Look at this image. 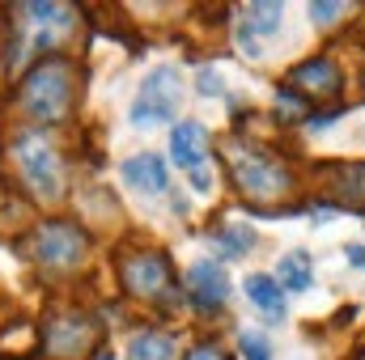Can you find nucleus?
<instances>
[{"label": "nucleus", "instance_id": "20", "mask_svg": "<svg viewBox=\"0 0 365 360\" xmlns=\"http://www.w3.org/2000/svg\"><path fill=\"white\" fill-rule=\"evenodd\" d=\"M187 360H225V356H221V348H217V344H200V348H191V352H187Z\"/></svg>", "mask_w": 365, "mask_h": 360}, {"label": "nucleus", "instance_id": "15", "mask_svg": "<svg viewBox=\"0 0 365 360\" xmlns=\"http://www.w3.org/2000/svg\"><path fill=\"white\" fill-rule=\"evenodd\" d=\"M280 4H268V0H255V4H247V26H251V34H264V38H272L276 30H280Z\"/></svg>", "mask_w": 365, "mask_h": 360}, {"label": "nucleus", "instance_id": "3", "mask_svg": "<svg viewBox=\"0 0 365 360\" xmlns=\"http://www.w3.org/2000/svg\"><path fill=\"white\" fill-rule=\"evenodd\" d=\"M13 162H17V170H21V179L26 186L38 195V199H60L64 195V182H60V162H56V153H51V144H47V136H38V132H21L17 140H13Z\"/></svg>", "mask_w": 365, "mask_h": 360}, {"label": "nucleus", "instance_id": "23", "mask_svg": "<svg viewBox=\"0 0 365 360\" xmlns=\"http://www.w3.org/2000/svg\"><path fill=\"white\" fill-rule=\"evenodd\" d=\"M344 255H349V263H353V268H365V250H361V246H349Z\"/></svg>", "mask_w": 365, "mask_h": 360}, {"label": "nucleus", "instance_id": "8", "mask_svg": "<svg viewBox=\"0 0 365 360\" xmlns=\"http://www.w3.org/2000/svg\"><path fill=\"white\" fill-rule=\"evenodd\" d=\"M187 288H191V305L204 309V314H217L230 297V280H225V268L221 263H195L187 271Z\"/></svg>", "mask_w": 365, "mask_h": 360}, {"label": "nucleus", "instance_id": "1", "mask_svg": "<svg viewBox=\"0 0 365 360\" xmlns=\"http://www.w3.org/2000/svg\"><path fill=\"white\" fill-rule=\"evenodd\" d=\"M17 102L38 123H60L73 110V64L64 55H43L17 85Z\"/></svg>", "mask_w": 365, "mask_h": 360}, {"label": "nucleus", "instance_id": "7", "mask_svg": "<svg viewBox=\"0 0 365 360\" xmlns=\"http://www.w3.org/2000/svg\"><path fill=\"white\" fill-rule=\"evenodd\" d=\"M93 339H98V331H93L90 318L68 314V318H60V322H51V327L43 331V352H47V356H60V360H77Z\"/></svg>", "mask_w": 365, "mask_h": 360}, {"label": "nucleus", "instance_id": "10", "mask_svg": "<svg viewBox=\"0 0 365 360\" xmlns=\"http://www.w3.org/2000/svg\"><path fill=\"white\" fill-rule=\"evenodd\" d=\"M123 182H128V186H136L140 195H166L170 174H166V162H162V157L140 153V157L123 162Z\"/></svg>", "mask_w": 365, "mask_h": 360}, {"label": "nucleus", "instance_id": "5", "mask_svg": "<svg viewBox=\"0 0 365 360\" xmlns=\"http://www.w3.org/2000/svg\"><path fill=\"white\" fill-rule=\"evenodd\" d=\"M86 233L73 225V221H47L34 229V259L51 271H64V268H77L86 259Z\"/></svg>", "mask_w": 365, "mask_h": 360}, {"label": "nucleus", "instance_id": "16", "mask_svg": "<svg viewBox=\"0 0 365 360\" xmlns=\"http://www.w3.org/2000/svg\"><path fill=\"white\" fill-rule=\"evenodd\" d=\"M217 242L225 246V255H247L255 246V233L242 225V229H217Z\"/></svg>", "mask_w": 365, "mask_h": 360}, {"label": "nucleus", "instance_id": "21", "mask_svg": "<svg viewBox=\"0 0 365 360\" xmlns=\"http://www.w3.org/2000/svg\"><path fill=\"white\" fill-rule=\"evenodd\" d=\"M344 182L353 186V195H365V166H353V170H344Z\"/></svg>", "mask_w": 365, "mask_h": 360}, {"label": "nucleus", "instance_id": "6", "mask_svg": "<svg viewBox=\"0 0 365 360\" xmlns=\"http://www.w3.org/2000/svg\"><path fill=\"white\" fill-rule=\"evenodd\" d=\"M119 280L132 297H145V301H158V297H179L175 280H170V263L162 250H145V255H132L119 263Z\"/></svg>", "mask_w": 365, "mask_h": 360}, {"label": "nucleus", "instance_id": "9", "mask_svg": "<svg viewBox=\"0 0 365 360\" xmlns=\"http://www.w3.org/2000/svg\"><path fill=\"white\" fill-rule=\"evenodd\" d=\"M204 149H208V136H204L200 123H179L170 132V157H175V166L187 170V174L204 170Z\"/></svg>", "mask_w": 365, "mask_h": 360}, {"label": "nucleus", "instance_id": "13", "mask_svg": "<svg viewBox=\"0 0 365 360\" xmlns=\"http://www.w3.org/2000/svg\"><path fill=\"white\" fill-rule=\"evenodd\" d=\"M276 284L289 288V292H306L314 284V268H310V255L306 250H289L280 263H276Z\"/></svg>", "mask_w": 365, "mask_h": 360}, {"label": "nucleus", "instance_id": "24", "mask_svg": "<svg viewBox=\"0 0 365 360\" xmlns=\"http://www.w3.org/2000/svg\"><path fill=\"white\" fill-rule=\"evenodd\" d=\"M361 360H365V356H361Z\"/></svg>", "mask_w": 365, "mask_h": 360}, {"label": "nucleus", "instance_id": "18", "mask_svg": "<svg viewBox=\"0 0 365 360\" xmlns=\"http://www.w3.org/2000/svg\"><path fill=\"white\" fill-rule=\"evenodd\" d=\"M310 17L319 21V26H327V21H336V17H344V4H310Z\"/></svg>", "mask_w": 365, "mask_h": 360}, {"label": "nucleus", "instance_id": "19", "mask_svg": "<svg viewBox=\"0 0 365 360\" xmlns=\"http://www.w3.org/2000/svg\"><path fill=\"white\" fill-rule=\"evenodd\" d=\"M195 85H200L204 97H212V93H221V77H217L212 68H200V73H195Z\"/></svg>", "mask_w": 365, "mask_h": 360}, {"label": "nucleus", "instance_id": "2", "mask_svg": "<svg viewBox=\"0 0 365 360\" xmlns=\"http://www.w3.org/2000/svg\"><path fill=\"white\" fill-rule=\"evenodd\" d=\"M230 174L238 182V191H242L247 199H255V203L280 199V195H289V186H293V174L280 166V157L255 149V144H238V140L230 144Z\"/></svg>", "mask_w": 365, "mask_h": 360}, {"label": "nucleus", "instance_id": "17", "mask_svg": "<svg viewBox=\"0 0 365 360\" xmlns=\"http://www.w3.org/2000/svg\"><path fill=\"white\" fill-rule=\"evenodd\" d=\"M238 352H242V360H272V348H268V339L259 331H242L238 335Z\"/></svg>", "mask_w": 365, "mask_h": 360}, {"label": "nucleus", "instance_id": "4", "mask_svg": "<svg viewBox=\"0 0 365 360\" xmlns=\"http://www.w3.org/2000/svg\"><path fill=\"white\" fill-rule=\"evenodd\" d=\"M179 97H182V85H179V73L175 68H153L145 81H140V93L132 102V123L136 127H162L175 119L179 110Z\"/></svg>", "mask_w": 365, "mask_h": 360}, {"label": "nucleus", "instance_id": "14", "mask_svg": "<svg viewBox=\"0 0 365 360\" xmlns=\"http://www.w3.org/2000/svg\"><path fill=\"white\" fill-rule=\"evenodd\" d=\"M128 360H175V335H166V331H140L128 344Z\"/></svg>", "mask_w": 365, "mask_h": 360}, {"label": "nucleus", "instance_id": "12", "mask_svg": "<svg viewBox=\"0 0 365 360\" xmlns=\"http://www.w3.org/2000/svg\"><path fill=\"white\" fill-rule=\"evenodd\" d=\"M247 297L255 301V309H264L268 318H284V288L276 284V275H247Z\"/></svg>", "mask_w": 365, "mask_h": 360}, {"label": "nucleus", "instance_id": "22", "mask_svg": "<svg viewBox=\"0 0 365 360\" xmlns=\"http://www.w3.org/2000/svg\"><path fill=\"white\" fill-rule=\"evenodd\" d=\"M191 186H195L200 195H208V186H212V174H208V170H195V174H191Z\"/></svg>", "mask_w": 365, "mask_h": 360}, {"label": "nucleus", "instance_id": "11", "mask_svg": "<svg viewBox=\"0 0 365 360\" xmlns=\"http://www.w3.org/2000/svg\"><path fill=\"white\" fill-rule=\"evenodd\" d=\"M289 81H293V85H302L310 97H327V93L340 90V68H336V60L319 55V60L297 64V68L289 73Z\"/></svg>", "mask_w": 365, "mask_h": 360}]
</instances>
